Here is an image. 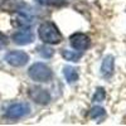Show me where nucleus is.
<instances>
[{
  "label": "nucleus",
  "instance_id": "4",
  "mask_svg": "<svg viewBox=\"0 0 126 126\" xmlns=\"http://www.w3.org/2000/svg\"><path fill=\"white\" fill-rule=\"evenodd\" d=\"M4 59L6 61L8 64L13 67H23L28 63L29 56L23 50H10L5 54Z\"/></svg>",
  "mask_w": 126,
  "mask_h": 126
},
{
  "label": "nucleus",
  "instance_id": "6",
  "mask_svg": "<svg viewBox=\"0 0 126 126\" xmlns=\"http://www.w3.org/2000/svg\"><path fill=\"white\" fill-rule=\"evenodd\" d=\"M69 43L77 50H86L91 44V39L85 33H78L77 32V33H73L69 37Z\"/></svg>",
  "mask_w": 126,
  "mask_h": 126
},
{
  "label": "nucleus",
  "instance_id": "1",
  "mask_svg": "<svg viewBox=\"0 0 126 126\" xmlns=\"http://www.w3.org/2000/svg\"><path fill=\"white\" fill-rule=\"evenodd\" d=\"M38 35L46 44H58L62 42V34L57 25L52 22H44L38 28Z\"/></svg>",
  "mask_w": 126,
  "mask_h": 126
},
{
  "label": "nucleus",
  "instance_id": "5",
  "mask_svg": "<svg viewBox=\"0 0 126 126\" xmlns=\"http://www.w3.org/2000/svg\"><path fill=\"white\" fill-rule=\"evenodd\" d=\"M28 94H29V97L33 100L34 102L40 103V105H48L50 102V100H52L50 93L47 90L42 88V87H38V86L30 87Z\"/></svg>",
  "mask_w": 126,
  "mask_h": 126
},
{
  "label": "nucleus",
  "instance_id": "10",
  "mask_svg": "<svg viewBox=\"0 0 126 126\" xmlns=\"http://www.w3.org/2000/svg\"><path fill=\"white\" fill-rule=\"evenodd\" d=\"M62 57L66 61H71V62H78L82 57L81 52H75V50H68V49H62Z\"/></svg>",
  "mask_w": 126,
  "mask_h": 126
},
{
  "label": "nucleus",
  "instance_id": "2",
  "mask_svg": "<svg viewBox=\"0 0 126 126\" xmlns=\"http://www.w3.org/2000/svg\"><path fill=\"white\" fill-rule=\"evenodd\" d=\"M28 75L33 81L48 82V81H50L53 73H52V69L46 64V63L37 62V63H34V64L30 66V68L28 69Z\"/></svg>",
  "mask_w": 126,
  "mask_h": 126
},
{
  "label": "nucleus",
  "instance_id": "7",
  "mask_svg": "<svg viewBox=\"0 0 126 126\" xmlns=\"http://www.w3.org/2000/svg\"><path fill=\"white\" fill-rule=\"evenodd\" d=\"M13 40H14L15 44L25 46V44H29L34 40V34H33V32L29 30V29H23V30H19L16 33H14Z\"/></svg>",
  "mask_w": 126,
  "mask_h": 126
},
{
  "label": "nucleus",
  "instance_id": "13",
  "mask_svg": "<svg viewBox=\"0 0 126 126\" xmlns=\"http://www.w3.org/2000/svg\"><path fill=\"white\" fill-rule=\"evenodd\" d=\"M105 97H106V92H105V88L103 87H98L94 92L93 97H92V101L93 102H100V101H103Z\"/></svg>",
  "mask_w": 126,
  "mask_h": 126
},
{
  "label": "nucleus",
  "instance_id": "8",
  "mask_svg": "<svg viewBox=\"0 0 126 126\" xmlns=\"http://www.w3.org/2000/svg\"><path fill=\"white\" fill-rule=\"evenodd\" d=\"M113 64H115V58L113 56L109 54L103 58L102 61V64H101V76L105 77V78H110L113 73Z\"/></svg>",
  "mask_w": 126,
  "mask_h": 126
},
{
  "label": "nucleus",
  "instance_id": "9",
  "mask_svg": "<svg viewBox=\"0 0 126 126\" xmlns=\"http://www.w3.org/2000/svg\"><path fill=\"white\" fill-rule=\"evenodd\" d=\"M63 75H64L68 83H75L78 81V71L76 67H71V66H64L63 67Z\"/></svg>",
  "mask_w": 126,
  "mask_h": 126
},
{
  "label": "nucleus",
  "instance_id": "14",
  "mask_svg": "<svg viewBox=\"0 0 126 126\" xmlns=\"http://www.w3.org/2000/svg\"><path fill=\"white\" fill-rule=\"evenodd\" d=\"M37 3H39L40 5H53L58 3V0H37Z\"/></svg>",
  "mask_w": 126,
  "mask_h": 126
},
{
  "label": "nucleus",
  "instance_id": "12",
  "mask_svg": "<svg viewBox=\"0 0 126 126\" xmlns=\"http://www.w3.org/2000/svg\"><path fill=\"white\" fill-rule=\"evenodd\" d=\"M103 115H105V109H102L101 106H94L90 111V117L91 119H98V117L103 116Z\"/></svg>",
  "mask_w": 126,
  "mask_h": 126
},
{
  "label": "nucleus",
  "instance_id": "3",
  "mask_svg": "<svg viewBox=\"0 0 126 126\" xmlns=\"http://www.w3.org/2000/svg\"><path fill=\"white\" fill-rule=\"evenodd\" d=\"M28 113H30V106L27 102H16L13 103L12 106H9L5 115L8 119H13V120H18L22 119L24 116H27Z\"/></svg>",
  "mask_w": 126,
  "mask_h": 126
},
{
  "label": "nucleus",
  "instance_id": "11",
  "mask_svg": "<svg viewBox=\"0 0 126 126\" xmlns=\"http://www.w3.org/2000/svg\"><path fill=\"white\" fill-rule=\"evenodd\" d=\"M38 53L42 57H44V58H50V57H53L54 50L52 49L50 47H48V46H43V47H39L38 48Z\"/></svg>",
  "mask_w": 126,
  "mask_h": 126
}]
</instances>
